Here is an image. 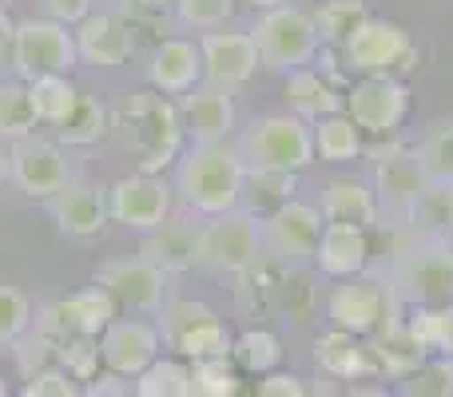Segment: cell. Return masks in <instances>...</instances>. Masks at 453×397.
Here are the masks:
<instances>
[{
	"label": "cell",
	"mask_w": 453,
	"mask_h": 397,
	"mask_svg": "<svg viewBox=\"0 0 453 397\" xmlns=\"http://www.w3.org/2000/svg\"><path fill=\"white\" fill-rule=\"evenodd\" d=\"M242 179H247V164L239 151L226 143H207L196 148L180 167V195L191 210L207 218L231 215L242 199Z\"/></svg>",
	"instance_id": "6da1fadb"
},
{
	"label": "cell",
	"mask_w": 453,
	"mask_h": 397,
	"mask_svg": "<svg viewBox=\"0 0 453 397\" xmlns=\"http://www.w3.org/2000/svg\"><path fill=\"white\" fill-rule=\"evenodd\" d=\"M242 159L250 172H279L298 175L314 164V132L298 116H263L247 135H242Z\"/></svg>",
	"instance_id": "7a4b0ae2"
},
{
	"label": "cell",
	"mask_w": 453,
	"mask_h": 397,
	"mask_svg": "<svg viewBox=\"0 0 453 397\" xmlns=\"http://www.w3.org/2000/svg\"><path fill=\"white\" fill-rule=\"evenodd\" d=\"M124 127H127V148L140 156L143 175H156L164 164H172L183 143L180 111L164 95H151V92H135L124 103Z\"/></svg>",
	"instance_id": "3957f363"
},
{
	"label": "cell",
	"mask_w": 453,
	"mask_h": 397,
	"mask_svg": "<svg viewBox=\"0 0 453 397\" xmlns=\"http://www.w3.org/2000/svg\"><path fill=\"white\" fill-rule=\"evenodd\" d=\"M394 298L410 302L414 310H434V306L453 302V250L441 242L418 239L406 247L394 266Z\"/></svg>",
	"instance_id": "277c9868"
},
{
	"label": "cell",
	"mask_w": 453,
	"mask_h": 397,
	"mask_svg": "<svg viewBox=\"0 0 453 397\" xmlns=\"http://www.w3.org/2000/svg\"><path fill=\"white\" fill-rule=\"evenodd\" d=\"M8 56H12L16 76L28 80V84H36L44 76H68L80 60L76 32L56 20H44V16H32V20L16 24L12 52Z\"/></svg>",
	"instance_id": "5b68a950"
},
{
	"label": "cell",
	"mask_w": 453,
	"mask_h": 397,
	"mask_svg": "<svg viewBox=\"0 0 453 397\" xmlns=\"http://www.w3.org/2000/svg\"><path fill=\"white\" fill-rule=\"evenodd\" d=\"M159 338L188 366H196V362H223L234 350V334L207 302H172L164 310Z\"/></svg>",
	"instance_id": "8992f818"
},
{
	"label": "cell",
	"mask_w": 453,
	"mask_h": 397,
	"mask_svg": "<svg viewBox=\"0 0 453 397\" xmlns=\"http://www.w3.org/2000/svg\"><path fill=\"white\" fill-rule=\"evenodd\" d=\"M258 48V60L274 72H298L319 56V28H314V16L303 12V8H274V12H263L258 24L250 28Z\"/></svg>",
	"instance_id": "52a82bcc"
},
{
	"label": "cell",
	"mask_w": 453,
	"mask_h": 397,
	"mask_svg": "<svg viewBox=\"0 0 453 397\" xmlns=\"http://www.w3.org/2000/svg\"><path fill=\"white\" fill-rule=\"evenodd\" d=\"M342 56H346V68L358 72V76H394V80H402V72L414 68L418 48H414V36H410L402 24L370 16V20L346 40Z\"/></svg>",
	"instance_id": "ba28073f"
},
{
	"label": "cell",
	"mask_w": 453,
	"mask_h": 397,
	"mask_svg": "<svg viewBox=\"0 0 453 397\" xmlns=\"http://www.w3.org/2000/svg\"><path fill=\"white\" fill-rule=\"evenodd\" d=\"M394 290H382V282L374 279H346L330 290L326 298V314L334 322V330H346L354 338H370V334H382L394 318Z\"/></svg>",
	"instance_id": "9c48e42d"
},
{
	"label": "cell",
	"mask_w": 453,
	"mask_h": 397,
	"mask_svg": "<svg viewBox=\"0 0 453 397\" xmlns=\"http://www.w3.org/2000/svg\"><path fill=\"white\" fill-rule=\"evenodd\" d=\"M263 255V223H255V215H219L203 226V250L199 263L211 266L215 274H247L258 266Z\"/></svg>",
	"instance_id": "30bf717a"
},
{
	"label": "cell",
	"mask_w": 453,
	"mask_h": 397,
	"mask_svg": "<svg viewBox=\"0 0 453 397\" xmlns=\"http://www.w3.org/2000/svg\"><path fill=\"white\" fill-rule=\"evenodd\" d=\"M342 100L362 135H394L410 116V88L394 76H362L346 88Z\"/></svg>",
	"instance_id": "8fae6325"
},
{
	"label": "cell",
	"mask_w": 453,
	"mask_h": 397,
	"mask_svg": "<svg viewBox=\"0 0 453 397\" xmlns=\"http://www.w3.org/2000/svg\"><path fill=\"white\" fill-rule=\"evenodd\" d=\"M108 215L124 223L127 231H156L172 215V187L159 175H127L116 179L108 191Z\"/></svg>",
	"instance_id": "7c38bea8"
},
{
	"label": "cell",
	"mask_w": 453,
	"mask_h": 397,
	"mask_svg": "<svg viewBox=\"0 0 453 397\" xmlns=\"http://www.w3.org/2000/svg\"><path fill=\"white\" fill-rule=\"evenodd\" d=\"M96 286H104L116 306L135 314H151V310H164V271H156L151 263L143 258H111V263L96 266Z\"/></svg>",
	"instance_id": "4fadbf2b"
},
{
	"label": "cell",
	"mask_w": 453,
	"mask_h": 397,
	"mask_svg": "<svg viewBox=\"0 0 453 397\" xmlns=\"http://www.w3.org/2000/svg\"><path fill=\"white\" fill-rule=\"evenodd\" d=\"M322 239V210L311 207L303 199L282 202L279 210L263 218V247L271 255L287 258V263H303V258H314Z\"/></svg>",
	"instance_id": "5bb4252c"
},
{
	"label": "cell",
	"mask_w": 453,
	"mask_h": 397,
	"mask_svg": "<svg viewBox=\"0 0 453 397\" xmlns=\"http://www.w3.org/2000/svg\"><path fill=\"white\" fill-rule=\"evenodd\" d=\"M8 175L32 199H56L68 187V164H64L60 143L36 140V135L12 143V151H8Z\"/></svg>",
	"instance_id": "9a60e30c"
},
{
	"label": "cell",
	"mask_w": 453,
	"mask_h": 397,
	"mask_svg": "<svg viewBox=\"0 0 453 397\" xmlns=\"http://www.w3.org/2000/svg\"><path fill=\"white\" fill-rule=\"evenodd\" d=\"M159 330L151 322H140V318H116L108 330L100 334V358L111 374L119 378H140L151 362L159 358Z\"/></svg>",
	"instance_id": "2e32d148"
},
{
	"label": "cell",
	"mask_w": 453,
	"mask_h": 397,
	"mask_svg": "<svg viewBox=\"0 0 453 397\" xmlns=\"http://www.w3.org/2000/svg\"><path fill=\"white\" fill-rule=\"evenodd\" d=\"M116 318H119L116 298L104 286H88L48 310V334H56L48 342H60V338H100Z\"/></svg>",
	"instance_id": "e0dca14e"
},
{
	"label": "cell",
	"mask_w": 453,
	"mask_h": 397,
	"mask_svg": "<svg viewBox=\"0 0 453 397\" xmlns=\"http://www.w3.org/2000/svg\"><path fill=\"white\" fill-rule=\"evenodd\" d=\"M199 52H203L207 84L226 88V92L247 84V80L258 72V64H263L250 32H207Z\"/></svg>",
	"instance_id": "ac0fdd59"
},
{
	"label": "cell",
	"mask_w": 453,
	"mask_h": 397,
	"mask_svg": "<svg viewBox=\"0 0 453 397\" xmlns=\"http://www.w3.org/2000/svg\"><path fill=\"white\" fill-rule=\"evenodd\" d=\"M199 250H203V226L191 218H167L140 242V258L164 274H183L199 266Z\"/></svg>",
	"instance_id": "d6986e66"
},
{
	"label": "cell",
	"mask_w": 453,
	"mask_h": 397,
	"mask_svg": "<svg viewBox=\"0 0 453 397\" xmlns=\"http://www.w3.org/2000/svg\"><path fill=\"white\" fill-rule=\"evenodd\" d=\"M183 135L196 140V148H207V143H223L226 132L234 127V100L226 88L215 84H199L196 92L183 95Z\"/></svg>",
	"instance_id": "ffe728a7"
},
{
	"label": "cell",
	"mask_w": 453,
	"mask_h": 397,
	"mask_svg": "<svg viewBox=\"0 0 453 397\" xmlns=\"http://www.w3.org/2000/svg\"><path fill=\"white\" fill-rule=\"evenodd\" d=\"M199 76H203V52H199L191 40H159L156 52H151L148 64V80L159 95H188L199 88Z\"/></svg>",
	"instance_id": "44dd1931"
},
{
	"label": "cell",
	"mask_w": 453,
	"mask_h": 397,
	"mask_svg": "<svg viewBox=\"0 0 453 397\" xmlns=\"http://www.w3.org/2000/svg\"><path fill=\"white\" fill-rule=\"evenodd\" d=\"M370 263V234L362 226H346V223H326L322 226L319 250H314V266L326 279L346 282L358 279Z\"/></svg>",
	"instance_id": "7402d4cb"
},
{
	"label": "cell",
	"mask_w": 453,
	"mask_h": 397,
	"mask_svg": "<svg viewBox=\"0 0 453 397\" xmlns=\"http://www.w3.org/2000/svg\"><path fill=\"white\" fill-rule=\"evenodd\" d=\"M76 48L84 60L100 64V68H116V64H127V56L135 52V40L132 28L116 12H92L88 20L76 24Z\"/></svg>",
	"instance_id": "603a6c76"
},
{
	"label": "cell",
	"mask_w": 453,
	"mask_h": 397,
	"mask_svg": "<svg viewBox=\"0 0 453 397\" xmlns=\"http://www.w3.org/2000/svg\"><path fill=\"white\" fill-rule=\"evenodd\" d=\"M314 362L322 374L338 378V382H366L370 374H378L370 346L346 330H326L314 338Z\"/></svg>",
	"instance_id": "cb8c5ba5"
},
{
	"label": "cell",
	"mask_w": 453,
	"mask_h": 397,
	"mask_svg": "<svg viewBox=\"0 0 453 397\" xmlns=\"http://www.w3.org/2000/svg\"><path fill=\"white\" fill-rule=\"evenodd\" d=\"M426 191V175L422 164H418V148H390L378 164V195L390 210L398 215H410L414 210L418 195Z\"/></svg>",
	"instance_id": "d4e9b609"
},
{
	"label": "cell",
	"mask_w": 453,
	"mask_h": 397,
	"mask_svg": "<svg viewBox=\"0 0 453 397\" xmlns=\"http://www.w3.org/2000/svg\"><path fill=\"white\" fill-rule=\"evenodd\" d=\"M52 218L64 234H76V239H92L100 234V226L108 223V195L100 187H64L52 199Z\"/></svg>",
	"instance_id": "484cf974"
},
{
	"label": "cell",
	"mask_w": 453,
	"mask_h": 397,
	"mask_svg": "<svg viewBox=\"0 0 453 397\" xmlns=\"http://www.w3.org/2000/svg\"><path fill=\"white\" fill-rule=\"evenodd\" d=\"M287 103H290V116L314 119V124H319V119H326V116H338L346 100L322 72L298 68L287 76Z\"/></svg>",
	"instance_id": "4316f807"
},
{
	"label": "cell",
	"mask_w": 453,
	"mask_h": 397,
	"mask_svg": "<svg viewBox=\"0 0 453 397\" xmlns=\"http://www.w3.org/2000/svg\"><path fill=\"white\" fill-rule=\"evenodd\" d=\"M370 354H374L378 374L394 378V382H406V378L414 374L418 366H426V362H430V354H426L422 342L410 334L406 322H390L382 334H374V346H370Z\"/></svg>",
	"instance_id": "83f0119b"
},
{
	"label": "cell",
	"mask_w": 453,
	"mask_h": 397,
	"mask_svg": "<svg viewBox=\"0 0 453 397\" xmlns=\"http://www.w3.org/2000/svg\"><path fill=\"white\" fill-rule=\"evenodd\" d=\"M322 218L326 223H346V226H362L366 231L378 218V199L370 187L354 179H334L322 195Z\"/></svg>",
	"instance_id": "f1b7e54d"
},
{
	"label": "cell",
	"mask_w": 453,
	"mask_h": 397,
	"mask_svg": "<svg viewBox=\"0 0 453 397\" xmlns=\"http://www.w3.org/2000/svg\"><path fill=\"white\" fill-rule=\"evenodd\" d=\"M311 132H314V156L326 159V164H350V159H358L362 148H366L358 124H354L346 111L311 124Z\"/></svg>",
	"instance_id": "f546056e"
},
{
	"label": "cell",
	"mask_w": 453,
	"mask_h": 397,
	"mask_svg": "<svg viewBox=\"0 0 453 397\" xmlns=\"http://www.w3.org/2000/svg\"><path fill=\"white\" fill-rule=\"evenodd\" d=\"M231 362L242 374H258V378L279 374V362H282L279 334H271V330H247V334H239L234 338Z\"/></svg>",
	"instance_id": "4dcf8cb0"
},
{
	"label": "cell",
	"mask_w": 453,
	"mask_h": 397,
	"mask_svg": "<svg viewBox=\"0 0 453 397\" xmlns=\"http://www.w3.org/2000/svg\"><path fill=\"white\" fill-rule=\"evenodd\" d=\"M28 95H32V108H36L40 124L60 127L64 119L76 111L84 92H76V84H72L68 76H44V80H36V84H28Z\"/></svg>",
	"instance_id": "1f68e13d"
},
{
	"label": "cell",
	"mask_w": 453,
	"mask_h": 397,
	"mask_svg": "<svg viewBox=\"0 0 453 397\" xmlns=\"http://www.w3.org/2000/svg\"><path fill=\"white\" fill-rule=\"evenodd\" d=\"M418 164H422L426 183L453 187V119H441L426 132V140L418 143Z\"/></svg>",
	"instance_id": "d6a6232c"
},
{
	"label": "cell",
	"mask_w": 453,
	"mask_h": 397,
	"mask_svg": "<svg viewBox=\"0 0 453 397\" xmlns=\"http://www.w3.org/2000/svg\"><path fill=\"white\" fill-rule=\"evenodd\" d=\"M135 397H191V366L183 358H164L159 354L135 378Z\"/></svg>",
	"instance_id": "836d02e7"
},
{
	"label": "cell",
	"mask_w": 453,
	"mask_h": 397,
	"mask_svg": "<svg viewBox=\"0 0 453 397\" xmlns=\"http://www.w3.org/2000/svg\"><path fill=\"white\" fill-rule=\"evenodd\" d=\"M370 20L366 4L362 0H326V4L314 12V28H319V40L334 48H346V40Z\"/></svg>",
	"instance_id": "e575fe53"
},
{
	"label": "cell",
	"mask_w": 453,
	"mask_h": 397,
	"mask_svg": "<svg viewBox=\"0 0 453 397\" xmlns=\"http://www.w3.org/2000/svg\"><path fill=\"white\" fill-rule=\"evenodd\" d=\"M410 334L422 342L430 358H449L453 362V302L434 306V310H414L406 318Z\"/></svg>",
	"instance_id": "d590c367"
},
{
	"label": "cell",
	"mask_w": 453,
	"mask_h": 397,
	"mask_svg": "<svg viewBox=\"0 0 453 397\" xmlns=\"http://www.w3.org/2000/svg\"><path fill=\"white\" fill-rule=\"evenodd\" d=\"M36 108L24 84H0V140L4 143H20L32 140L36 132Z\"/></svg>",
	"instance_id": "8d00e7d4"
},
{
	"label": "cell",
	"mask_w": 453,
	"mask_h": 397,
	"mask_svg": "<svg viewBox=\"0 0 453 397\" xmlns=\"http://www.w3.org/2000/svg\"><path fill=\"white\" fill-rule=\"evenodd\" d=\"M56 135H60V143H68V148H88V143L104 140V135H108V108H104L96 95H80L76 111L56 127Z\"/></svg>",
	"instance_id": "74e56055"
},
{
	"label": "cell",
	"mask_w": 453,
	"mask_h": 397,
	"mask_svg": "<svg viewBox=\"0 0 453 397\" xmlns=\"http://www.w3.org/2000/svg\"><path fill=\"white\" fill-rule=\"evenodd\" d=\"M410 218H414V226L422 231L426 242H441V234L453 226V187H434V183H426V191L418 195Z\"/></svg>",
	"instance_id": "f35d334b"
},
{
	"label": "cell",
	"mask_w": 453,
	"mask_h": 397,
	"mask_svg": "<svg viewBox=\"0 0 453 397\" xmlns=\"http://www.w3.org/2000/svg\"><path fill=\"white\" fill-rule=\"evenodd\" d=\"M56 346V366L64 374H72L76 382H92L100 374L104 358H100V338H60Z\"/></svg>",
	"instance_id": "ab89813d"
},
{
	"label": "cell",
	"mask_w": 453,
	"mask_h": 397,
	"mask_svg": "<svg viewBox=\"0 0 453 397\" xmlns=\"http://www.w3.org/2000/svg\"><path fill=\"white\" fill-rule=\"evenodd\" d=\"M242 378L231 366V358L223 362H196L191 366V397H239Z\"/></svg>",
	"instance_id": "60d3db41"
},
{
	"label": "cell",
	"mask_w": 453,
	"mask_h": 397,
	"mask_svg": "<svg viewBox=\"0 0 453 397\" xmlns=\"http://www.w3.org/2000/svg\"><path fill=\"white\" fill-rule=\"evenodd\" d=\"M295 175H279V172H247V179H242V195H250L258 210H279L282 202H290L295 195Z\"/></svg>",
	"instance_id": "b9f144b4"
},
{
	"label": "cell",
	"mask_w": 453,
	"mask_h": 397,
	"mask_svg": "<svg viewBox=\"0 0 453 397\" xmlns=\"http://www.w3.org/2000/svg\"><path fill=\"white\" fill-rule=\"evenodd\" d=\"M402 397H453V362L430 358L402 382Z\"/></svg>",
	"instance_id": "7bdbcfd3"
},
{
	"label": "cell",
	"mask_w": 453,
	"mask_h": 397,
	"mask_svg": "<svg viewBox=\"0 0 453 397\" xmlns=\"http://www.w3.org/2000/svg\"><path fill=\"white\" fill-rule=\"evenodd\" d=\"M28 322H32V302L16 286L0 282V346L16 342L28 330Z\"/></svg>",
	"instance_id": "ee69618b"
},
{
	"label": "cell",
	"mask_w": 453,
	"mask_h": 397,
	"mask_svg": "<svg viewBox=\"0 0 453 397\" xmlns=\"http://www.w3.org/2000/svg\"><path fill=\"white\" fill-rule=\"evenodd\" d=\"M20 397H84V393H80V382L72 374H64L60 366H48V370H32Z\"/></svg>",
	"instance_id": "f6af8a7d"
},
{
	"label": "cell",
	"mask_w": 453,
	"mask_h": 397,
	"mask_svg": "<svg viewBox=\"0 0 453 397\" xmlns=\"http://www.w3.org/2000/svg\"><path fill=\"white\" fill-rule=\"evenodd\" d=\"M183 24H196V28H215L226 24L234 12V0H175Z\"/></svg>",
	"instance_id": "bcb514c9"
},
{
	"label": "cell",
	"mask_w": 453,
	"mask_h": 397,
	"mask_svg": "<svg viewBox=\"0 0 453 397\" xmlns=\"http://www.w3.org/2000/svg\"><path fill=\"white\" fill-rule=\"evenodd\" d=\"M44 8V20H56L64 28H76L80 20L92 16V0H40Z\"/></svg>",
	"instance_id": "7dc6e473"
},
{
	"label": "cell",
	"mask_w": 453,
	"mask_h": 397,
	"mask_svg": "<svg viewBox=\"0 0 453 397\" xmlns=\"http://www.w3.org/2000/svg\"><path fill=\"white\" fill-rule=\"evenodd\" d=\"M255 397H311V393H306L303 378H295V374H266L258 382Z\"/></svg>",
	"instance_id": "c3c4849f"
},
{
	"label": "cell",
	"mask_w": 453,
	"mask_h": 397,
	"mask_svg": "<svg viewBox=\"0 0 453 397\" xmlns=\"http://www.w3.org/2000/svg\"><path fill=\"white\" fill-rule=\"evenodd\" d=\"M12 36H16V20L0 8V60H4V52H12Z\"/></svg>",
	"instance_id": "681fc988"
},
{
	"label": "cell",
	"mask_w": 453,
	"mask_h": 397,
	"mask_svg": "<svg viewBox=\"0 0 453 397\" xmlns=\"http://www.w3.org/2000/svg\"><path fill=\"white\" fill-rule=\"evenodd\" d=\"M342 397H394V393L382 390V386H350Z\"/></svg>",
	"instance_id": "f907efd6"
},
{
	"label": "cell",
	"mask_w": 453,
	"mask_h": 397,
	"mask_svg": "<svg viewBox=\"0 0 453 397\" xmlns=\"http://www.w3.org/2000/svg\"><path fill=\"white\" fill-rule=\"evenodd\" d=\"M135 8H143V12H164V8H172L175 0H132Z\"/></svg>",
	"instance_id": "816d5d0a"
},
{
	"label": "cell",
	"mask_w": 453,
	"mask_h": 397,
	"mask_svg": "<svg viewBox=\"0 0 453 397\" xmlns=\"http://www.w3.org/2000/svg\"><path fill=\"white\" fill-rule=\"evenodd\" d=\"M247 4L263 8V12H274V8H282V4H287V0H247Z\"/></svg>",
	"instance_id": "f5cc1de1"
},
{
	"label": "cell",
	"mask_w": 453,
	"mask_h": 397,
	"mask_svg": "<svg viewBox=\"0 0 453 397\" xmlns=\"http://www.w3.org/2000/svg\"><path fill=\"white\" fill-rule=\"evenodd\" d=\"M4 179H8V156L0 151V183H4Z\"/></svg>",
	"instance_id": "db71d44e"
},
{
	"label": "cell",
	"mask_w": 453,
	"mask_h": 397,
	"mask_svg": "<svg viewBox=\"0 0 453 397\" xmlns=\"http://www.w3.org/2000/svg\"><path fill=\"white\" fill-rule=\"evenodd\" d=\"M0 397H8V386H4V378H0Z\"/></svg>",
	"instance_id": "11a10c76"
}]
</instances>
